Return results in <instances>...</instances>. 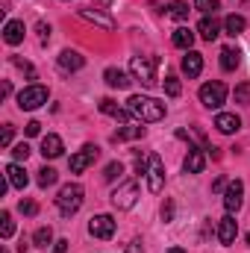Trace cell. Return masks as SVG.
Returning a JSON list of instances; mask_svg holds the SVG:
<instances>
[{
    "mask_svg": "<svg viewBox=\"0 0 250 253\" xmlns=\"http://www.w3.org/2000/svg\"><path fill=\"white\" fill-rule=\"evenodd\" d=\"M33 242H36V248H42V251H47V248L53 245V230H50V227H42V230H36V236H33Z\"/></svg>",
    "mask_w": 250,
    "mask_h": 253,
    "instance_id": "cell-27",
    "label": "cell"
},
{
    "mask_svg": "<svg viewBox=\"0 0 250 253\" xmlns=\"http://www.w3.org/2000/svg\"><path fill=\"white\" fill-rule=\"evenodd\" d=\"M236 100H239V103H250V85L248 83L236 88Z\"/></svg>",
    "mask_w": 250,
    "mask_h": 253,
    "instance_id": "cell-36",
    "label": "cell"
},
{
    "mask_svg": "<svg viewBox=\"0 0 250 253\" xmlns=\"http://www.w3.org/2000/svg\"><path fill=\"white\" fill-rule=\"evenodd\" d=\"M165 91H168V97H180L183 85H180V80H177L174 74H168V77H165Z\"/></svg>",
    "mask_w": 250,
    "mask_h": 253,
    "instance_id": "cell-32",
    "label": "cell"
},
{
    "mask_svg": "<svg viewBox=\"0 0 250 253\" xmlns=\"http://www.w3.org/2000/svg\"><path fill=\"white\" fill-rule=\"evenodd\" d=\"M141 135H144V126H129L126 124V126H121L112 138H115V141H132V138H141Z\"/></svg>",
    "mask_w": 250,
    "mask_h": 253,
    "instance_id": "cell-26",
    "label": "cell"
},
{
    "mask_svg": "<svg viewBox=\"0 0 250 253\" xmlns=\"http://www.w3.org/2000/svg\"><path fill=\"white\" fill-rule=\"evenodd\" d=\"M18 209H21L24 215H36V212H39V206H36L33 200H21V203H18Z\"/></svg>",
    "mask_w": 250,
    "mask_h": 253,
    "instance_id": "cell-37",
    "label": "cell"
},
{
    "mask_svg": "<svg viewBox=\"0 0 250 253\" xmlns=\"http://www.w3.org/2000/svg\"><path fill=\"white\" fill-rule=\"evenodd\" d=\"M39 39H42V44H47L50 42V24H44V21H39Z\"/></svg>",
    "mask_w": 250,
    "mask_h": 253,
    "instance_id": "cell-35",
    "label": "cell"
},
{
    "mask_svg": "<svg viewBox=\"0 0 250 253\" xmlns=\"http://www.w3.org/2000/svg\"><path fill=\"white\" fill-rule=\"evenodd\" d=\"M212 189H215V191L227 189V180H224V177H218V180H215V186H212Z\"/></svg>",
    "mask_w": 250,
    "mask_h": 253,
    "instance_id": "cell-43",
    "label": "cell"
},
{
    "mask_svg": "<svg viewBox=\"0 0 250 253\" xmlns=\"http://www.w3.org/2000/svg\"><path fill=\"white\" fill-rule=\"evenodd\" d=\"M121 174H124V165H121V162H109L106 171H103V180H106V183H115Z\"/></svg>",
    "mask_w": 250,
    "mask_h": 253,
    "instance_id": "cell-29",
    "label": "cell"
},
{
    "mask_svg": "<svg viewBox=\"0 0 250 253\" xmlns=\"http://www.w3.org/2000/svg\"><path fill=\"white\" fill-rule=\"evenodd\" d=\"M248 245H250V233H248Z\"/></svg>",
    "mask_w": 250,
    "mask_h": 253,
    "instance_id": "cell-48",
    "label": "cell"
},
{
    "mask_svg": "<svg viewBox=\"0 0 250 253\" xmlns=\"http://www.w3.org/2000/svg\"><path fill=\"white\" fill-rule=\"evenodd\" d=\"M188 12H191V9H188V3H183V0H174V3L168 6V15H171L174 21H186Z\"/></svg>",
    "mask_w": 250,
    "mask_h": 253,
    "instance_id": "cell-28",
    "label": "cell"
},
{
    "mask_svg": "<svg viewBox=\"0 0 250 253\" xmlns=\"http://www.w3.org/2000/svg\"><path fill=\"white\" fill-rule=\"evenodd\" d=\"M56 177H59V174H56L53 168H42V171H39V186H42V189H50V186L56 183Z\"/></svg>",
    "mask_w": 250,
    "mask_h": 253,
    "instance_id": "cell-30",
    "label": "cell"
},
{
    "mask_svg": "<svg viewBox=\"0 0 250 253\" xmlns=\"http://www.w3.org/2000/svg\"><path fill=\"white\" fill-rule=\"evenodd\" d=\"M200 71H203V56L197 50H186V56H183V74L200 77Z\"/></svg>",
    "mask_w": 250,
    "mask_h": 253,
    "instance_id": "cell-18",
    "label": "cell"
},
{
    "mask_svg": "<svg viewBox=\"0 0 250 253\" xmlns=\"http://www.w3.org/2000/svg\"><path fill=\"white\" fill-rule=\"evenodd\" d=\"M12 156H15L18 162H27V156H30V147H27V141L15 144V147H12Z\"/></svg>",
    "mask_w": 250,
    "mask_h": 253,
    "instance_id": "cell-34",
    "label": "cell"
},
{
    "mask_svg": "<svg viewBox=\"0 0 250 253\" xmlns=\"http://www.w3.org/2000/svg\"><path fill=\"white\" fill-rule=\"evenodd\" d=\"M0 91H3V97H9V94H12V83H3V88H0Z\"/></svg>",
    "mask_w": 250,
    "mask_h": 253,
    "instance_id": "cell-44",
    "label": "cell"
},
{
    "mask_svg": "<svg viewBox=\"0 0 250 253\" xmlns=\"http://www.w3.org/2000/svg\"><path fill=\"white\" fill-rule=\"evenodd\" d=\"M200 103H203L206 109H221V106L227 103V85L218 83V80L200 85Z\"/></svg>",
    "mask_w": 250,
    "mask_h": 253,
    "instance_id": "cell-4",
    "label": "cell"
},
{
    "mask_svg": "<svg viewBox=\"0 0 250 253\" xmlns=\"http://www.w3.org/2000/svg\"><path fill=\"white\" fill-rule=\"evenodd\" d=\"M156 65H159V56H132L129 59L132 80H138L144 88H153L156 85Z\"/></svg>",
    "mask_w": 250,
    "mask_h": 253,
    "instance_id": "cell-2",
    "label": "cell"
},
{
    "mask_svg": "<svg viewBox=\"0 0 250 253\" xmlns=\"http://www.w3.org/2000/svg\"><path fill=\"white\" fill-rule=\"evenodd\" d=\"M12 233H15L12 215H9V212H0V236H3V239H12Z\"/></svg>",
    "mask_w": 250,
    "mask_h": 253,
    "instance_id": "cell-31",
    "label": "cell"
},
{
    "mask_svg": "<svg viewBox=\"0 0 250 253\" xmlns=\"http://www.w3.org/2000/svg\"><path fill=\"white\" fill-rule=\"evenodd\" d=\"M191 44H194V33H191L188 27H180V30L174 33V47H180V50H191Z\"/></svg>",
    "mask_w": 250,
    "mask_h": 253,
    "instance_id": "cell-25",
    "label": "cell"
},
{
    "mask_svg": "<svg viewBox=\"0 0 250 253\" xmlns=\"http://www.w3.org/2000/svg\"><path fill=\"white\" fill-rule=\"evenodd\" d=\"M62 138L56 135V132H47L44 138H42V156L44 159H56V156H62Z\"/></svg>",
    "mask_w": 250,
    "mask_h": 253,
    "instance_id": "cell-12",
    "label": "cell"
},
{
    "mask_svg": "<svg viewBox=\"0 0 250 253\" xmlns=\"http://www.w3.org/2000/svg\"><path fill=\"white\" fill-rule=\"evenodd\" d=\"M215 126H218L224 135H230V132H236V129L242 126V118H239V115H230V112H221V115L215 118Z\"/></svg>",
    "mask_w": 250,
    "mask_h": 253,
    "instance_id": "cell-20",
    "label": "cell"
},
{
    "mask_svg": "<svg viewBox=\"0 0 250 253\" xmlns=\"http://www.w3.org/2000/svg\"><path fill=\"white\" fill-rule=\"evenodd\" d=\"M162 218H165V221H171V218H174V203H171V200L162 206Z\"/></svg>",
    "mask_w": 250,
    "mask_h": 253,
    "instance_id": "cell-40",
    "label": "cell"
},
{
    "mask_svg": "<svg viewBox=\"0 0 250 253\" xmlns=\"http://www.w3.org/2000/svg\"><path fill=\"white\" fill-rule=\"evenodd\" d=\"M0 144H3V147H9V144H12V124H6V126H3V135H0Z\"/></svg>",
    "mask_w": 250,
    "mask_h": 253,
    "instance_id": "cell-38",
    "label": "cell"
},
{
    "mask_svg": "<svg viewBox=\"0 0 250 253\" xmlns=\"http://www.w3.org/2000/svg\"><path fill=\"white\" fill-rule=\"evenodd\" d=\"M126 103H129V112H132L138 121H144V124H156V121L165 118V103H159V100H153V97L132 94Z\"/></svg>",
    "mask_w": 250,
    "mask_h": 253,
    "instance_id": "cell-1",
    "label": "cell"
},
{
    "mask_svg": "<svg viewBox=\"0 0 250 253\" xmlns=\"http://www.w3.org/2000/svg\"><path fill=\"white\" fill-rule=\"evenodd\" d=\"M94 3H100V6H106V3H109V0H94Z\"/></svg>",
    "mask_w": 250,
    "mask_h": 253,
    "instance_id": "cell-46",
    "label": "cell"
},
{
    "mask_svg": "<svg viewBox=\"0 0 250 253\" xmlns=\"http://www.w3.org/2000/svg\"><path fill=\"white\" fill-rule=\"evenodd\" d=\"M83 186H77V183H68L59 189V197H56V206H59V212H62L65 218H71L80 206H83Z\"/></svg>",
    "mask_w": 250,
    "mask_h": 253,
    "instance_id": "cell-3",
    "label": "cell"
},
{
    "mask_svg": "<svg viewBox=\"0 0 250 253\" xmlns=\"http://www.w3.org/2000/svg\"><path fill=\"white\" fill-rule=\"evenodd\" d=\"M3 42L6 44H21L24 42V21H6V27H3Z\"/></svg>",
    "mask_w": 250,
    "mask_h": 253,
    "instance_id": "cell-14",
    "label": "cell"
},
{
    "mask_svg": "<svg viewBox=\"0 0 250 253\" xmlns=\"http://www.w3.org/2000/svg\"><path fill=\"white\" fill-rule=\"evenodd\" d=\"M242 203H245V183H242V180L227 183V189H224V206H227V212H230V215L239 212Z\"/></svg>",
    "mask_w": 250,
    "mask_h": 253,
    "instance_id": "cell-9",
    "label": "cell"
},
{
    "mask_svg": "<svg viewBox=\"0 0 250 253\" xmlns=\"http://www.w3.org/2000/svg\"><path fill=\"white\" fill-rule=\"evenodd\" d=\"M24 132H27V135H39V132H42V124H39V121H30Z\"/></svg>",
    "mask_w": 250,
    "mask_h": 253,
    "instance_id": "cell-39",
    "label": "cell"
},
{
    "mask_svg": "<svg viewBox=\"0 0 250 253\" xmlns=\"http://www.w3.org/2000/svg\"><path fill=\"white\" fill-rule=\"evenodd\" d=\"M97 156H100V147H94V144H85L80 153H74V156H71V162H68L71 174H83L88 165H94V162H97Z\"/></svg>",
    "mask_w": 250,
    "mask_h": 253,
    "instance_id": "cell-8",
    "label": "cell"
},
{
    "mask_svg": "<svg viewBox=\"0 0 250 253\" xmlns=\"http://www.w3.org/2000/svg\"><path fill=\"white\" fill-rule=\"evenodd\" d=\"M126 253H141V242H138V239H132V242L126 245Z\"/></svg>",
    "mask_w": 250,
    "mask_h": 253,
    "instance_id": "cell-41",
    "label": "cell"
},
{
    "mask_svg": "<svg viewBox=\"0 0 250 253\" xmlns=\"http://www.w3.org/2000/svg\"><path fill=\"white\" fill-rule=\"evenodd\" d=\"M88 233H91L94 239H112V236H115V221H112V215H94V218L88 221Z\"/></svg>",
    "mask_w": 250,
    "mask_h": 253,
    "instance_id": "cell-10",
    "label": "cell"
},
{
    "mask_svg": "<svg viewBox=\"0 0 250 253\" xmlns=\"http://www.w3.org/2000/svg\"><path fill=\"white\" fill-rule=\"evenodd\" d=\"M135 200H138V183L135 180H126L112 191V206L115 209H132Z\"/></svg>",
    "mask_w": 250,
    "mask_h": 253,
    "instance_id": "cell-5",
    "label": "cell"
},
{
    "mask_svg": "<svg viewBox=\"0 0 250 253\" xmlns=\"http://www.w3.org/2000/svg\"><path fill=\"white\" fill-rule=\"evenodd\" d=\"M0 253H9V251H6V248H3V251H0Z\"/></svg>",
    "mask_w": 250,
    "mask_h": 253,
    "instance_id": "cell-47",
    "label": "cell"
},
{
    "mask_svg": "<svg viewBox=\"0 0 250 253\" xmlns=\"http://www.w3.org/2000/svg\"><path fill=\"white\" fill-rule=\"evenodd\" d=\"M100 112H103V115H112V118H115V121H129V112H124V109H118V106H115V100H109V97H106V100H100Z\"/></svg>",
    "mask_w": 250,
    "mask_h": 253,
    "instance_id": "cell-23",
    "label": "cell"
},
{
    "mask_svg": "<svg viewBox=\"0 0 250 253\" xmlns=\"http://www.w3.org/2000/svg\"><path fill=\"white\" fill-rule=\"evenodd\" d=\"M147 189L153 191V194H159V191L165 189V168H162V159L156 153L147 156Z\"/></svg>",
    "mask_w": 250,
    "mask_h": 253,
    "instance_id": "cell-7",
    "label": "cell"
},
{
    "mask_svg": "<svg viewBox=\"0 0 250 253\" xmlns=\"http://www.w3.org/2000/svg\"><path fill=\"white\" fill-rule=\"evenodd\" d=\"M103 80H106L112 88H129V83H132L124 71H118V68H106V71H103Z\"/></svg>",
    "mask_w": 250,
    "mask_h": 253,
    "instance_id": "cell-21",
    "label": "cell"
},
{
    "mask_svg": "<svg viewBox=\"0 0 250 253\" xmlns=\"http://www.w3.org/2000/svg\"><path fill=\"white\" fill-rule=\"evenodd\" d=\"M194 9H200L203 15H215L221 9V3L218 0H194Z\"/></svg>",
    "mask_w": 250,
    "mask_h": 253,
    "instance_id": "cell-33",
    "label": "cell"
},
{
    "mask_svg": "<svg viewBox=\"0 0 250 253\" xmlns=\"http://www.w3.org/2000/svg\"><path fill=\"white\" fill-rule=\"evenodd\" d=\"M80 18L88 21V24H97V27H103V30H115V21H112L109 15H103L100 9H80Z\"/></svg>",
    "mask_w": 250,
    "mask_h": 253,
    "instance_id": "cell-13",
    "label": "cell"
},
{
    "mask_svg": "<svg viewBox=\"0 0 250 253\" xmlns=\"http://www.w3.org/2000/svg\"><path fill=\"white\" fill-rule=\"evenodd\" d=\"M239 62H242V50L239 47H224L221 50V68L224 71H236Z\"/></svg>",
    "mask_w": 250,
    "mask_h": 253,
    "instance_id": "cell-22",
    "label": "cell"
},
{
    "mask_svg": "<svg viewBox=\"0 0 250 253\" xmlns=\"http://www.w3.org/2000/svg\"><path fill=\"white\" fill-rule=\"evenodd\" d=\"M6 180H9V186H12V189H27V183H30V177H27V171H24V168H21V165H15V162H12V165H6Z\"/></svg>",
    "mask_w": 250,
    "mask_h": 253,
    "instance_id": "cell-16",
    "label": "cell"
},
{
    "mask_svg": "<svg viewBox=\"0 0 250 253\" xmlns=\"http://www.w3.org/2000/svg\"><path fill=\"white\" fill-rule=\"evenodd\" d=\"M183 168H186V174H200V171L206 168V156H203V150L188 147V156H186V162H183Z\"/></svg>",
    "mask_w": 250,
    "mask_h": 253,
    "instance_id": "cell-15",
    "label": "cell"
},
{
    "mask_svg": "<svg viewBox=\"0 0 250 253\" xmlns=\"http://www.w3.org/2000/svg\"><path fill=\"white\" fill-rule=\"evenodd\" d=\"M53 253H68V242H56V245H53Z\"/></svg>",
    "mask_w": 250,
    "mask_h": 253,
    "instance_id": "cell-42",
    "label": "cell"
},
{
    "mask_svg": "<svg viewBox=\"0 0 250 253\" xmlns=\"http://www.w3.org/2000/svg\"><path fill=\"white\" fill-rule=\"evenodd\" d=\"M197 33H200V39H206V42H215V39L221 36V24L215 21V15H206V18L200 21Z\"/></svg>",
    "mask_w": 250,
    "mask_h": 253,
    "instance_id": "cell-17",
    "label": "cell"
},
{
    "mask_svg": "<svg viewBox=\"0 0 250 253\" xmlns=\"http://www.w3.org/2000/svg\"><path fill=\"white\" fill-rule=\"evenodd\" d=\"M165 253H186V251H183V248H168Z\"/></svg>",
    "mask_w": 250,
    "mask_h": 253,
    "instance_id": "cell-45",
    "label": "cell"
},
{
    "mask_svg": "<svg viewBox=\"0 0 250 253\" xmlns=\"http://www.w3.org/2000/svg\"><path fill=\"white\" fill-rule=\"evenodd\" d=\"M83 62H85V59H83L77 50H62V53H59V68H62L65 74L80 71V68H83Z\"/></svg>",
    "mask_w": 250,
    "mask_h": 253,
    "instance_id": "cell-19",
    "label": "cell"
},
{
    "mask_svg": "<svg viewBox=\"0 0 250 253\" xmlns=\"http://www.w3.org/2000/svg\"><path fill=\"white\" fill-rule=\"evenodd\" d=\"M42 103H47V88H44V85H27V88L18 94V106L27 109V112L39 109Z\"/></svg>",
    "mask_w": 250,
    "mask_h": 253,
    "instance_id": "cell-6",
    "label": "cell"
},
{
    "mask_svg": "<svg viewBox=\"0 0 250 253\" xmlns=\"http://www.w3.org/2000/svg\"><path fill=\"white\" fill-rule=\"evenodd\" d=\"M236 233H239V224H236V218L227 212V215L218 221V242H221V245H233V242H236Z\"/></svg>",
    "mask_w": 250,
    "mask_h": 253,
    "instance_id": "cell-11",
    "label": "cell"
},
{
    "mask_svg": "<svg viewBox=\"0 0 250 253\" xmlns=\"http://www.w3.org/2000/svg\"><path fill=\"white\" fill-rule=\"evenodd\" d=\"M245 27H248V21L242 18V15H227V21H224V30H227V36H239V33H245Z\"/></svg>",
    "mask_w": 250,
    "mask_h": 253,
    "instance_id": "cell-24",
    "label": "cell"
}]
</instances>
